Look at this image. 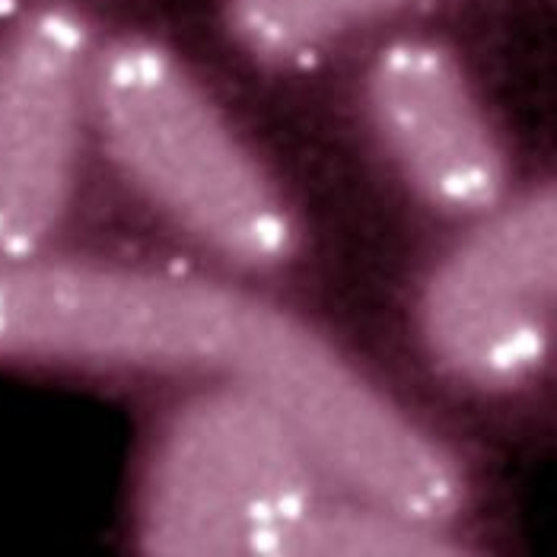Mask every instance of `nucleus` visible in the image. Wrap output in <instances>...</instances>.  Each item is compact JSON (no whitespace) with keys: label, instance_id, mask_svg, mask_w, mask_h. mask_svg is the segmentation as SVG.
Masks as SVG:
<instances>
[{"label":"nucleus","instance_id":"nucleus-7","mask_svg":"<svg viewBox=\"0 0 557 557\" xmlns=\"http://www.w3.org/2000/svg\"><path fill=\"white\" fill-rule=\"evenodd\" d=\"M449 535V525L335 491V500L325 494L319 507L302 519L287 557L446 555L456 552Z\"/></svg>","mask_w":557,"mask_h":557},{"label":"nucleus","instance_id":"nucleus-1","mask_svg":"<svg viewBox=\"0 0 557 557\" xmlns=\"http://www.w3.org/2000/svg\"><path fill=\"white\" fill-rule=\"evenodd\" d=\"M92 134L131 191L223 271L271 274L300 252L284 188L163 42H99Z\"/></svg>","mask_w":557,"mask_h":557},{"label":"nucleus","instance_id":"nucleus-2","mask_svg":"<svg viewBox=\"0 0 557 557\" xmlns=\"http://www.w3.org/2000/svg\"><path fill=\"white\" fill-rule=\"evenodd\" d=\"M329 478L290 424L239 388L201 386L160 424L137 539L163 557H287Z\"/></svg>","mask_w":557,"mask_h":557},{"label":"nucleus","instance_id":"nucleus-3","mask_svg":"<svg viewBox=\"0 0 557 557\" xmlns=\"http://www.w3.org/2000/svg\"><path fill=\"white\" fill-rule=\"evenodd\" d=\"M99 42L71 7H36L0 36V261L39 256L71 214L92 134Z\"/></svg>","mask_w":557,"mask_h":557},{"label":"nucleus","instance_id":"nucleus-5","mask_svg":"<svg viewBox=\"0 0 557 557\" xmlns=\"http://www.w3.org/2000/svg\"><path fill=\"white\" fill-rule=\"evenodd\" d=\"M363 112L401 185L433 214L474 223L507 201V153L462 61L398 36L363 74Z\"/></svg>","mask_w":557,"mask_h":557},{"label":"nucleus","instance_id":"nucleus-6","mask_svg":"<svg viewBox=\"0 0 557 557\" xmlns=\"http://www.w3.org/2000/svg\"><path fill=\"white\" fill-rule=\"evenodd\" d=\"M430 0H226V26L252 58L294 64Z\"/></svg>","mask_w":557,"mask_h":557},{"label":"nucleus","instance_id":"nucleus-4","mask_svg":"<svg viewBox=\"0 0 557 557\" xmlns=\"http://www.w3.org/2000/svg\"><path fill=\"white\" fill-rule=\"evenodd\" d=\"M557 306V185L504 201L436 264L421 297L433 357L474 386L529 380Z\"/></svg>","mask_w":557,"mask_h":557}]
</instances>
